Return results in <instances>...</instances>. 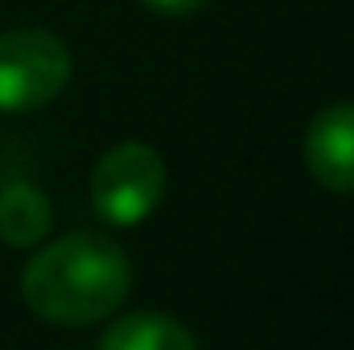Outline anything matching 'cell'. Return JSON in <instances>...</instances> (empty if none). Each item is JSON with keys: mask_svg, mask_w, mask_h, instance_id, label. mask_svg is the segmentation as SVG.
Returning <instances> with one entry per match:
<instances>
[{"mask_svg": "<svg viewBox=\"0 0 354 350\" xmlns=\"http://www.w3.org/2000/svg\"><path fill=\"white\" fill-rule=\"evenodd\" d=\"M132 293L128 252L99 231H75L46 243L21 272L29 313L54 326H95Z\"/></svg>", "mask_w": 354, "mask_h": 350, "instance_id": "obj_1", "label": "cell"}, {"mask_svg": "<svg viewBox=\"0 0 354 350\" xmlns=\"http://www.w3.org/2000/svg\"><path fill=\"white\" fill-rule=\"evenodd\" d=\"M165 161L145 140H124L107 149L91 169V206L107 227H136L145 223L165 198Z\"/></svg>", "mask_w": 354, "mask_h": 350, "instance_id": "obj_2", "label": "cell"}, {"mask_svg": "<svg viewBox=\"0 0 354 350\" xmlns=\"http://www.w3.org/2000/svg\"><path fill=\"white\" fill-rule=\"evenodd\" d=\"M71 50L58 33L12 29L0 33V111L25 116L58 99L71 83Z\"/></svg>", "mask_w": 354, "mask_h": 350, "instance_id": "obj_3", "label": "cell"}, {"mask_svg": "<svg viewBox=\"0 0 354 350\" xmlns=\"http://www.w3.org/2000/svg\"><path fill=\"white\" fill-rule=\"evenodd\" d=\"M305 169L330 194H354V103L322 107L305 128Z\"/></svg>", "mask_w": 354, "mask_h": 350, "instance_id": "obj_4", "label": "cell"}, {"mask_svg": "<svg viewBox=\"0 0 354 350\" xmlns=\"http://www.w3.org/2000/svg\"><path fill=\"white\" fill-rule=\"evenodd\" d=\"M54 223L50 198L33 181H8L0 190V239L12 248H33L46 239Z\"/></svg>", "mask_w": 354, "mask_h": 350, "instance_id": "obj_5", "label": "cell"}, {"mask_svg": "<svg viewBox=\"0 0 354 350\" xmlns=\"http://www.w3.org/2000/svg\"><path fill=\"white\" fill-rule=\"evenodd\" d=\"M95 350H198V338L169 313H128L103 330Z\"/></svg>", "mask_w": 354, "mask_h": 350, "instance_id": "obj_6", "label": "cell"}, {"mask_svg": "<svg viewBox=\"0 0 354 350\" xmlns=\"http://www.w3.org/2000/svg\"><path fill=\"white\" fill-rule=\"evenodd\" d=\"M145 8H153L157 17H189L198 8H206L210 0H140Z\"/></svg>", "mask_w": 354, "mask_h": 350, "instance_id": "obj_7", "label": "cell"}]
</instances>
